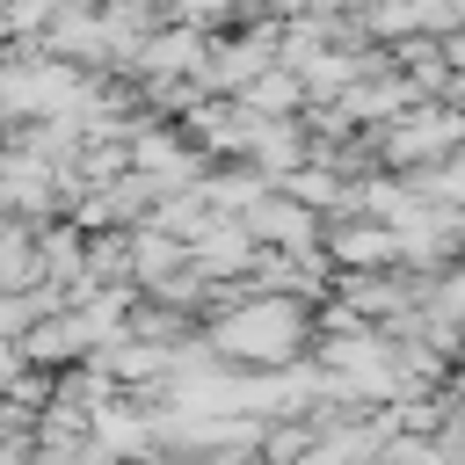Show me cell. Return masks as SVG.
<instances>
[{
	"label": "cell",
	"instance_id": "cell-3",
	"mask_svg": "<svg viewBox=\"0 0 465 465\" xmlns=\"http://www.w3.org/2000/svg\"><path fill=\"white\" fill-rule=\"evenodd\" d=\"M334 254H356V262H378V254H392V240H385V225H356V232H341V240H334Z\"/></svg>",
	"mask_w": 465,
	"mask_h": 465
},
{
	"label": "cell",
	"instance_id": "cell-4",
	"mask_svg": "<svg viewBox=\"0 0 465 465\" xmlns=\"http://www.w3.org/2000/svg\"><path fill=\"white\" fill-rule=\"evenodd\" d=\"M291 94H298L291 73H262V80H254V102H291Z\"/></svg>",
	"mask_w": 465,
	"mask_h": 465
},
{
	"label": "cell",
	"instance_id": "cell-2",
	"mask_svg": "<svg viewBox=\"0 0 465 465\" xmlns=\"http://www.w3.org/2000/svg\"><path fill=\"white\" fill-rule=\"evenodd\" d=\"M254 232H269V240H312V218L298 203H254Z\"/></svg>",
	"mask_w": 465,
	"mask_h": 465
},
{
	"label": "cell",
	"instance_id": "cell-1",
	"mask_svg": "<svg viewBox=\"0 0 465 465\" xmlns=\"http://www.w3.org/2000/svg\"><path fill=\"white\" fill-rule=\"evenodd\" d=\"M291 334H298V312H291V305H262V312H247L240 327H225V341L247 349V356H283Z\"/></svg>",
	"mask_w": 465,
	"mask_h": 465
}]
</instances>
